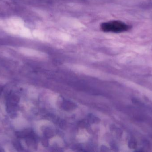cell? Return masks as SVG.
<instances>
[{"instance_id": "cell-1", "label": "cell", "mask_w": 152, "mask_h": 152, "mask_svg": "<svg viewBox=\"0 0 152 152\" xmlns=\"http://www.w3.org/2000/svg\"><path fill=\"white\" fill-rule=\"evenodd\" d=\"M129 29L128 25L120 21H107L100 25V29L105 33H120L126 31Z\"/></svg>"}, {"instance_id": "cell-2", "label": "cell", "mask_w": 152, "mask_h": 152, "mask_svg": "<svg viewBox=\"0 0 152 152\" xmlns=\"http://www.w3.org/2000/svg\"><path fill=\"white\" fill-rule=\"evenodd\" d=\"M6 26H11L20 29L24 26V21L19 17L13 16L6 20Z\"/></svg>"}, {"instance_id": "cell-3", "label": "cell", "mask_w": 152, "mask_h": 152, "mask_svg": "<svg viewBox=\"0 0 152 152\" xmlns=\"http://www.w3.org/2000/svg\"><path fill=\"white\" fill-rule=\"evenodd\" d=\"M20 29L11 26L7 25L4 27V30L9 34L13 35H19Z\"/></svg>"}, {"instance_id": "cell-4", "label": "cell", "mask_w": 152, "mask_h": 152, "mask_svg": "<svg viewBox=\"0 0 152 152\" xmlns=\"http://www.w3.org/2000/svg\"><path fill=\"white\" fill-rule=\"evenodd\" d=\"M6 21L2 20L1 18H0V27H6Z\"/></svg>"}, {"instance_id": "cell-5", "label": "cell", "mask_w": 152, "mask_h": 152, "mask_svg": "<svg viewBox=\"0 0 152 152\" xmlns=\"http://www.w3.org/2000/svg\"><path fill=\"white\" fill-rule=\"evenodd\" d=\"M3 88L2 87L0 86V95L2 93V91H3Z\"/></svg>"}]
</instances>
